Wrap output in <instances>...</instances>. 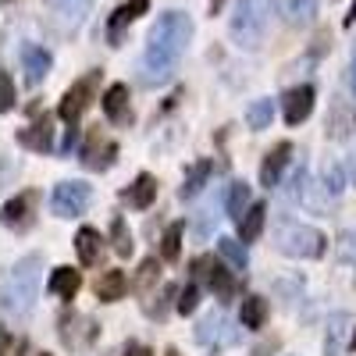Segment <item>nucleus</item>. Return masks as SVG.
Listing matches in <instances>:
<instances>
[{"label": "nucleus", "mask_w": 356, "mask_h": 356, "mask_svg": "<svg viewBox=\"0 0 356 356\" xmlns=\"http://www.w3.org/2000/svg\"><path fill=\"white\" fill-rule=\"evenodd\" d=\"M114 161H118V143L100 136V129H93L86 136V146H82V168L107 171V168H114Z\"/></svg>", "instance_id": "nucleus-9"}, {"label": "nucleus", "mask_w": 356, "mask_h": 356, "mask_svg": "<svg viewBox=\"0 0 356 356\" xmlns=\"http://www.w3.org/2000/svg\"><path fill=\"white\" fill-rule=\"evenodd\" d=\"M89 200H93V189H89L86 182H79V178H72V182L54 186L50 211H54L57 218H79V214H86Z\"/></svg>", "instance_id": "nucleus-8"}, {"label": "nucleus", "mask_w": 356, "mask_h": 356, "mask_svg": "<svg viewBox=\"0 0 356 356\" xmlns=\"http://www.w3.org/2000/svg\"><path fill=\"white\" fill-rule=\"evenodd\" d=\"M339 257H342L346 264H356V228L346 232L342 239H339Z\"/></svg>", "instance_id": "nucleus-36"}, {"label": "nucleus", "mask_w": 356, "mask_h": 356, "mask_svg": "<svg viewBox=\"0 0 356 356\" xmlns=\"http://www.w3.org/2000/svg\"><path fill=\"white\" fill-rule=\"evenodd\" d=\"M221 8H225V0H211V15H218Z\"/></svg>", "instance_id": "nucleus-41"}, {"label": "nucleus", "mask_w": 356, "mask_h": 356, "mask_svg": "<svg viewBox=\"0 0 356 356\" xmlns=\"http://www.w3.org/2000/svg\"><path fill=\"white\" fill-rule=\"evenodd\" d=\"M18 143L25 146V150H33V154H50L54 150V118L50 114L36 118L29 129L18 132Z\"/></svg>", "instance_id": "nucleus-13"}, {"label": "nucleus", "mask_w": 356, "mask_h": 356, "mask_svg": "<svg viewBox=\"0 0 356 356\" xmlns=\"http://www.w3.org/2000/svg\"><path fill=\"white\" fill-rule=\"evenodd\" d=\"M289 157H292V143H289V139L275 143L271 150L264 154V164H260V186H264V189H275V186H278L282 168L289 164Z\"/></svg>", "instance_id": "nucleus-14"}, {"label": "nucleus", "mask_w": 356, "mask_h": 356, "mask_svg": "<svg viewBox=\"0 0 356 356\" xmlns=\"http://www.w3.org/2000/svg\"><path fill=\"white\" fill-rule=\"evenodd\" d=\"M239 321H243V328H250V332L264 328V321H267V300L264 296H246L243 307H239Z\"/></svg>", "instance_id": "nucleus-24"}, {"label": "nucleus", "mask_w": 356, "mask_h": 356, "mask_svg": "<svg viewBox=\"0 0 356 356\" xmlns=\"http://www.w3.org/2000/svg\"><path fill=\"white\" fill-rule=\"evenodd\" d=\"M157 282H161V264H157V257L143 260V267H139V278H136V292L150 296V289H154Z\"/></svg>", "instance_id": "nucleus-32"}, {"label": "nucleus", "mask_w": 356, "mask_h": 356, "mask_svg": "<svg viewBox=\"0 0 356 356\" xmlns=\"http://www.w3.org/2000/svg\"><path fill=\"white\" fill-rule=\"evenodd\" d=\"M278 349V339H271V342H260L257 349H253V356H271Z\"/></svg>", "instance_id": "nucleus-39"}, {"label": "nucleus", "mask_w": 356, "mask_h": 356, "mask_svg": "<svg viewBox=\"0 0 356 356\" xmlns=\"http://www.w3.org/2000/svg\"><path fill=\"white\" fill-rule=\"evenodd\" d=\"M75 253H79V260H82L86 267H97V264L104 260V235H100L97 228L82 225V228L75 232Z\"/></svg>", "instance_id": "nucleus-16"}, {"label": "nucleus", "mask_w": 356, "mask_h": 356, "mask_svg": "<svg viewBox=\"0 0 356 356\" xmlns=\"http://www.w3.org/2000/svg\"><path fill=\"white\" fill-rule=\"evenodd\" d=\"M235 339V332L228 328V321L225 317H207V321H200V328H196V342L200 346H225V342H232Z\"/></svg>", "instance_id": "nucleus-21"}, {"label": "nucleus", "mask_w": 356, "mask_h": 356, "mask_svg": "<svg viewBox=\"0 0 356 356\" xmlns=\"http://www.w3.org/2000/svg\"><path fill=\"white\" fill-rule=\"evenodd\" d=\"M349 346H353V349H356V332H353V339H349Z\"/></svg>", "instance_id": "nucleus-43"}, {"label": "nucleus", "mask_w": 356, "mask_h": 356, "mask_svg": "<svg viewBox=\"0 0 356 356\" xmlns=\"http://www.w3.org/2000/svg\"><path fill=\"white\" fill-rule=\"evenodd\" d=\"M275 243L285 257L292 260H317L324 257V250H328V239H324V232L310 228V225H300V221H285L278 225V235Z\"/></svg>", "instance_id": "nucleus-4"}, {"label": "nucleus", "mask_w": 356, "mask_h": 356, "mask_svg": "<svg viewBox=\"0 0 356 356\" xmlns=\"http://www.w3.org/2000/svg\"><path fill=\"white\" fill-rule=\"evenodd\" d=\"M122 200L129 203V207H136V211H146L154 200H157V178L154 175H136V182L129 186V189H122Z\"/></svg>", "instance_id": "nucleus-17"}, {"label": "nucleus", "mask_w": 356, "mask_h": 356, "mask_svg": "<svg viewBox=\"0 0 356 356\" xmlns=\"http://www.w3.org/2000/svg\"><path fill=\"white\" fill-rule=\"evenodd\" d=\"M111 243H114V253H118V257H132V250H136L132 232L125 228L122 218H114V221H111Z\"/></svg>", "instance_id": "nucleus-31"}, {"label": "nucleus", "mask_w": 356, "mask_h": 356, "mask_svg": "<svg viewBox=\"0 0 356 356\" xmlns=\"http://www.w3.org/2000/svg\"><path fill=\"white\" fill-rule=\"evenodd\" d=\"M267 22H271V0H239L232 22H228V33L239 47L257 50L267 33Z\"/></svg>", "instance_id": "nucleus-3"}, {"label": "nucleus", "mask_w": 356, "mask_h": 356, "mask_svg": "<svg viewBox=\"0 0 356 356\" xmlns=\"http://www.w3.org/2000/svg\"><path fill=\"white\" fill-rule=\"evenodd\" d=\"M353 89H356V65H353Z\"/></svg>", "instance_id": "nucleus-44"}, {"label": "nucleus", "mask_w": 356, "mask_h": 356, "mask_svg": "<svg viewBox=\"0 0 356 356\" xmlns=\"http://www.w3.org/2000/svg\"><path fill=\"white\" fill-rule=\"evenodd\" d=\"M0 111L4 114L15 111V79H11V72L0 75Z\"/></svg>", "instance_id": "nucleus-34"}, {"label": "nucleus", "mask_w": 356, "mask_h": 356, "mask_svg": "<svg viewBox=\"0 0 356 356\" xmlns=\"http://www.w3.org/2000/svg\"><path fill=\"white\" fill-rule=\"evenodd\" d=\"M161 257L168 264H175L178 257H182V221H175L164 228V239H161Z\"/></svg>", "instance_id": "nucleus-28"}, {"label": "nucleus", "mask_w": 356, "mask_h": 356, "mask_svg": "<svg viewBox=\"0 0 356 356\" xmlns=\"http://www.w3.org/2000/svg\"><path fill=\"white\" fill-rule=\"evenodd\" d=\"M264 221H267V207L264 203H250V211L235 221V225H239V239L243 243H257L260 232H264Z\"/></svg>", "instance_id": "nucleus-22"}, {"label": "nucleus", "mask_w": 356, "mask_h": 356, "mask_svg": "<svg viewBox=\"0 0 356 356\" xmlns=\"http://www.w3.org/2000/svg\"><path fill=\"white\" fill-rule=\"evenodd\" d=\"M164 356H178V349H168V353H164Z\"/></svg>", "instance_id": "nucleus-42"}, {"label": "nucleus", "mask_w": 356, "mask_h": 356, "mask_svg": "<svg viewBox=\"0 0 356 356\" xmlns=\"http://www.w3.org/2000/svg\"><path fill=\"white\" fill-rule=\"evenodd\" d=\"M57 335H61V342H65V349H72V353H89L97 346V339H100V324L89 317V314H65L61 317V328H57Z\"/></svg>", "instance_id": "nucleus-6"}, {"label": "nucleus", "mask_w": 356, "mask_h": 356, "mask_svg": "<svg viewBox=\"0 0 356 356\" xmlns=\"http://www.w3.org/2000/svg\"><path fill=\"white\" fill-rule=\"evenodd\" d=\"M36 203H40V193L36 189H25L15 200H8L4 203V225L11 232H29V228H33V221H36Z\"/></svg>", "instance_id": "nucleus-10"}, {"label": "nucleus", "mask_w": 356, "mask_h": 356, "mask_svg": "<svg viewBox=\"0 0 356 356\" xmlns=\"http://www.w3.org/2000/svg\"><path fill=\"white\" fill-rule=\"evenodd\" d=\"M314 15H317V0H282V18L296 29L310 25Z\"/></svg>", "instance_id": "nucleus-23"}, {"label": "nucleus", "mask_w": 356, "mask_h": 356, "mask_svg": "<svg viewBox=\"0 0 356 356\" xmlns=\"http://www.w3.org/2000/svg\"><path fill=\"white\" fill-rule=\"evenodd\" d=\"M193 271L200 282H207V289H211L221 303H232L235 292H239V282L232 278V271H225V264H218L214 257H196L193 260Z\"/></svg>", "instance_id": "nucleus-7"}, {"label": "nucleus", "mask_w": 356, "mask_h": 356, "mask_svg": "<svg viewBox=\"0 0 356 356\" xmlns=\"http://www.w3.org/2000/svg\"><path fill=\"white\" fill-rule=\"evenodd\" d=\"M57 8H61L68 18H82L86 15V8H89V0H54Z\"/></svg>", "instance_id": "nucleus-37"}, {"label": "nucleus", "mask_w": 356, "mask_h": 356, "mask_svg": "<svg viewBox=\"0 0 356 356\" xmlns=\"http://www.w3.org/2000/svg\"><path fill=\"white\" fill-rule=\"evenodd\" d=\"M324 189H328L332 196L342 193V168H339V164H328V168H324Z\"/></svg>", "instance_id": "nucleus-35"}, {"label": "nucleus", "mask_w": 356, "mask_h": 356, "mask_svg": "<svg viewBox=\"0 0 356 356\" xmlns=\"http://www.w3.org/2000/svg\"><path fill=\"white\" fill-rule=\"evenodd\" d=\"M356 22V0H353V8H349V15H346V25H353Z\"/></svg>", "instance_id": "nucleus-40"}, {"label": "nucleus", "mask_w": 356, "mask_h": 356, "mask_svg": "<svg viewBox=\"0 0 356 356\" xmlns=\"http://www.w3.org/2000/svg\"><path fill=\"white\" fill-rule=\"evenodd\" d=\"M125 292H129V275L125 271H104L97 278V300L100 303H118V300H125Z\"/></svg>", "instance_id": "nucleus-20"}, {"label": "nucleus", "mask_w": 356, "mask_h": 356, "mask_svg": "<svg viewBox=\"0 0 356 356\" xmlns=\"http://www.w3.org/2000/svg\"><path fill=\"white\" fill-rule=\"evenodd\" d=\"M353 324L349 314H335L328 321V335H324V356H342V339H346V328Z\"/></svg>", "instance_id": "nucleus-25"}, {"label": "nucleus", "mask_w": 356, "mask_h": 356, "mask_svg": "<svg viewBox=\"0 0 356 356\" xmlns=\"http://www.w3.org/2000/svg\"><path fill=\"white\" fill-rule=\"evenodd\" d=\"M196 307H200V285H196V282H189L186 289H178L175 310L182 314V317H189V314H196Z\"/></svg>", "instance_id": "nucleus-33"}, {"label": "nucleus", "mask_w": 356, "mask_h": 356, "mask_svg": "<svg viewBox=\"0 0 356 356\" xmlns=\"http://www.w3.org/2000/svg\"><path fill=\"white\" fill-rule=\"evenodd\" d=\"M40 282H43V253H25L15 260L4 285V307L15 317H29L40 300Z\"/></svg>", "instance_id": "nucleus-2"}, {"label": "nucleus", "mask_w": 356, "mask_h": 356, "mask_svg": "<svg viewBox=\"0 0 356 356\" xmlns=\"http://www.w3.org/2000/svg\"><path fill=\"white\" fill-rule=\"evenodd\" d=\"M207 178H211V161L193 164L189 175H186V186L178 189V196H182V200H196V196L203 193V186H207Z\"/></svg>", "instance_id": "nucleus-27"}, {"label": "nucleus", "mask_w": 356, "mask_h": 356, "mask_svg": "<svg viewBox=\"0 0 356 356\" xmlns=\"http://www.w3.org/2000/svg\"><path fill=\"white\" fill-rule=\"evenodd\" d=\"M47 289L57 296V300H75L79 289H82V275L75 271V267H54Z\"/></svg>", "instance_id": "nucleus-18"}, {"label": "nucleus", "mask_w": 356, "mask_h": 356, "mask_svg": "<svg viewBox=\"0 0 356 356\" xmlns=\"http://www.w3.org/2000/svg\"><path fill=\"white\" fill-rule=\"evenodd\" d=\"M271 122H275V100H253L250 107H246V125L253 129V132H264V129H271Z\"/></svg>", "instance_id": "nucleus-26"}, {"label": "nucleus", "mask_w": 356, "mask_h": 356, "mask_svg": "<svg viewBox=\"0 0 356 356\" xmlns=\"http://www.w3.org/2000/svg\"><path fill=\"white\" fill-rule=\"evenodd\" d=\"M104 114H107V122H111V125H129V122H132L129 86H125V82L107 86V93H104Z\"/></svg>", "instance_id": "nucleus-15"}, {"label": "nucleus", "mask_w": 356, "mask_h": 356, "mask_svg": "<svg viewBox=\"0 0 356 356\" xmlns=\"http://www.w3.org/2000/svg\"><path fill=\"white\" fill-rule=\"evenodd\" d=\"M282 111H285V125H303L310 111H314V86H296L282 97Z\"/></svg>", "instance_id": "nucleus-12"}, {"label": "nucleus", "mask_w": 356, "mask_h": 356, "mask_svg": "<svg viewBox=\"0 0 356 356\" xmlns=\"http://www.w3.org/2000/svg\"><path fill=\"white\" fill-rule=\"evenodd\" d=\"M246 211H250V186L246 182H232V189H228V218L239 221Z\"/></svg>", "instance_id": "nucleus-29"}, {"label": "nucleus", "mask_w": 356, "mask_h": 356, "mask_svg": "<svg viewBox=\"0 0 356 356\" xmlns=\"http://www.w3.org/2000/svg\"><path fill=\"white\" fill-rule=\"evenodd\" d=\"M146 8H150V0H129V4H122L114 11V18H111V29H107V36H111V43L118 47V40H122V33L139 18V15H146Z\"/></svg>", "instance_id": "nucleus-19"}, {"label": "nucleus", "mask_w": 356, "mask_h": 356, "mask_svg": "<svg viewBox=\"0 0 356 356\" xmlns=\"http://www.w3.org/2000/svg\"><path fill=\"white\" fill-rule=\"evenodd\" d=\"M122 356H154V349H146V346H139V342H129Z\"/></svg>", "instance_id": "nucleus-38"}, {"label": "nucleus", "mask_w": 356, "mask_h": 356, "mask_svg": "<svg viewBox=\"0 0 356 356\" xmlns=\"http://www.w3.org/2000/svg\"><path fill=\"white\" fill-rule=\"evenodd\" d=\"M97 82H100V72H89V75H82L79 82H72V86L65 89L61 104H57V114L65 118L68 129H75L79 118H82V111L97 100Z\"/></svg>", "instance_id": "nucleus-5"}, {"label": "nucleus", "mask_w": 356, "mask_h": 356, "mask_svg": "<svg viewBox=\"0 0 356 356\" xmlns=\"http://www.w3.org/2000/svg\"><path fill=\"white\" fill-rule=\"evenodd\" d=\"M193 40V18L182 11H164L157 18V25L150 29V40H146V54H143V82L157 86L168 82L182 61V54Z\"/></svg>", "instance_id": "nucleus-1"}, {"label": "nucleus", "mask_w": 356, "mask_h": 356, "mask_svg": "<svg viewBox=\"0 0 356 356\" xmlns=\"http://www.w3.org/2000/svg\"><path fill=\"white\" fill-rule=\"evenodd\" d=\"M54 68V57L47 47H36V43H25L22 47V72H25V82L29 86H40Z\"/></svg>", "instance_id": "nucleus-11"}, {"label": "nucleus", "mask_w": 356, "mask_h": 356, "mask_svg": "<svg viewBox=\"0 0 356 356\" xmlns=\"http://www.w3.org/2000/svg\"><path fill=\"white\" fill-rule=\"evenodd\" d=\"M353 182H356V161H353Z\"/></svg>", "instance_id": "nucleus-46"}, {"label": "nucleus", "mask_w": 356, "mask_h": 356, "mask_svg": "<svg viewBox=\"0 0 356 356\" xmlns=\"http://www.w3.org/2000/svg\"><path fill=\"white\" fill-rule=\"evenodd\" d=\"M218 250H221V257H225L228 264L239 267V271L250 264V253H246V243H243V239H228V235H225V239H218Z\"/></svg>", "instance_id": "nucleus-30"}, {"label": "nucleus", "mask_w": 356, "mask_h": 356, "mask_svg": "<svg viewBox=\"0 0 356 356\" xmlns=\"http://www.w3.org/2000/svg\"><path fill=\"white\" fill-rule=\"evenodd\" d=\"M29 356H50V353H29Z\"/></svg>", "instance_id": "nucleus-45"}]
</instances>
